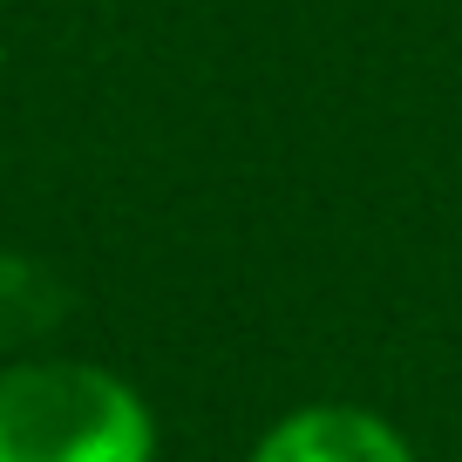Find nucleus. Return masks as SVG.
Instances as JSON below:
<instances>
[{
  "mask_svg": "<svg viewBox=\"0 0 462 462\" xmlns=\"http://www.w3.org/2000/svg\"><path fill=\"white\" fill-rule=\"evenodd\" d=\"M157 421L130 381L88 361L0 374V462H150Z\"/></svg>",
  "mask_w": 462,
  "mask_h": 462,
  "instance_id": "nucleus-1",
  "label": "nucleus"
},
{
  "mask_svg": "<svg viewBox=\"0 0 462 462\" xmlns=\"http://www.w3.org/2000/svg\"><path fill=\"white\" fill-rule=\"evenodd\" d=\"M252 462H415V448L374 408L319 402V408H292L286 421H273L252 448Z\"/></svg>",
  "mask_w": 462,
  "mask_h": 462,
  "instance_id": "nucleus-2",
  "label": "nucleus"
}]
</instances>
